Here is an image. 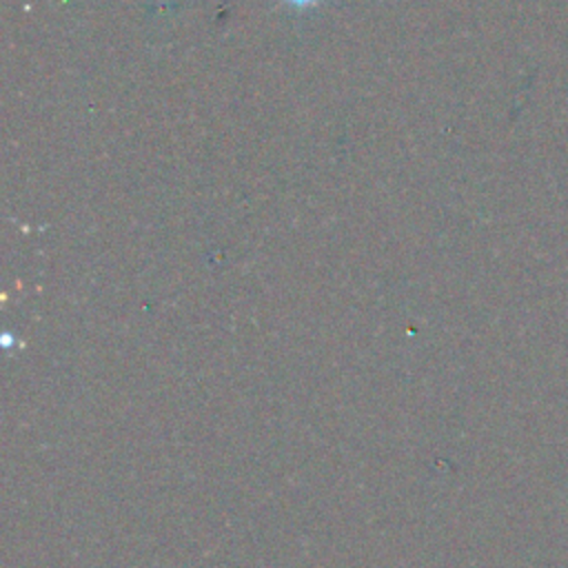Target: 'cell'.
I'll list each match as a JSON object with an SVG mask.
<instances>
[{
	"label": "cell",
	"instance_id": "cell-1",
	"mask_svg": "<svg viewBox=\"0 0 568 568\" xmlns=\"http://www.w3.org/2000/svg\"><path fill=\"white\" fill-rule=\"evenodd\" d=\"M280 2L293 11H308V9H315L322 0H280Z\"/></svg>",
	"mask_w": 568,
	"mask_h": 568
}]
</instances>
